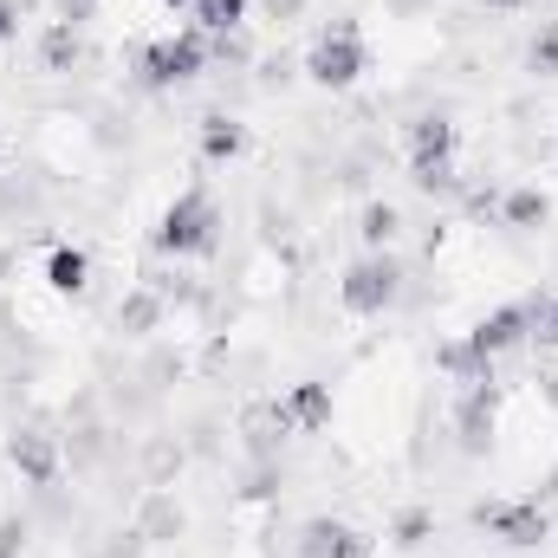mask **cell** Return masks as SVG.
<instances>
[{
  "mask_svg": "<svg viewBox=\"0 0 558 558\" xmlns=\"http://www.w3.org/2000/svg\"><path fill=\"white\" fill-rule=\"evenodd\" d=\"M149 247L169 254V260H202V254H215V247H221V208H215V195H208L202 182L175 189V195L162 202L156 228H149Z\"/></svg>",
  "mask_w": 558,
  "mask_h": 558,
  "instance_id": "1",
  "label": "cell"
},
{
  "mask_svg": "<svg viewBox=\"0 0 558 558\" xmlns=\"http://www.w3.org/2000/svg\"><path fill=\"white\" fill-rule=\"evenodd\" d=\"M318 92H351V85H364V72H371V39H364V26L357 20H331L312 46H305V65H299Z\"/></svg>",
  "mask_w": 558,
  "mask_h": 558,
  "instance_id": "2",
  "label": "cell"
},
{
  "mask_svg": "<svg viewBox=\"0 0 558 558\" xmlns=\"http://www.w3.org/2000/svg\"><path fill=\"white\" fill-rule=\"evenodd\" d=\"M208 33L202 26H175V33H156L149 46L137 52V78L143 92H182L208 72Z\"/></svg>",
  "mask_w": 558,
  "mask_h": 558,
  "instance_id": "3",
  "label": "cell"
},
{
  "mask_svg": "<svg viewBox=\"0 0 558 558\" xmlns=\"http://www.w3.org/2000/svg\"><path fill=\"white\" fill-rule=\"evenodd\" d=\"M403 260H397V247H384V254H357L344 279H338V305L351 312V318H384V312H397V299H403Z\"/></svg>",
  "mask_w": 558,
  "mask_h": 558,
  "instance_id": "4",
  "label": "cell"
},
{
  "mask_svg": "<svg viewBox=\"0 0 558 558\" xmlns=\"http://www.w3.org/2000/svg\"><path fill=\"white\" fill-rule=\"evenodd\" d=\"M474 526H487V539H500L507 553H539L553 539V513L533 494H520V500H481Z\"/></svg>",
  "mask_w": 558,
  "mask_h": 558,
  "instance_id": "5",
  "label": "cell"
},
{
  "mask_svg": "<svg viewBox=\"0 0 558 558\" xmlns=\"http://www.w3.org/2000/svg\"><path fill=\"white\" fill-rule=\"evenodd\" d=\"M7 461H13V474H20V487H33V494L59 487V474H65V448H59V435H52L46 422H20V428L7 435Z\"/></svg>",
  "mask_w": 558,
  "mask_h": 558,
  "instance_id": "6",
  "label": "cell"
},
{
  "mask_svg": "<svg viewBox=\"0 0 558 558\" xmlns=\"http://www.w3.org/2000/svg\"><path fill=\"white\" fill-rule=\"evenodd\" d=\"M448 428H454V448H461L468 461H481V454L494 448V428H500V384H494V377H481V384H461Z\"/></svg>",
  "mask_w": 558,
  "mask_h": 558,
  "instance_id": "7",
  "label": "cell"
},
{
  "mask_svg": "<svg viewBox=\"0 0 558 558\" xmlns=\"http://www.w3.org/2000/svg\"><path fill=\"white\" fill-rule=\"evenodd\" d=\"M533 325H539V305H494V312H481L461 338L474 344V357H507V351H520L526 338H533Z\"/></svg>",
  "mask_w": 558,
  "mask_h": 558,
  "instance_id": "8",
  "label": "cell"
},
{
  "mask_svg": "<svg viewBox=\"0 0 558 558\" xmlns=\"http://www.w3.org/2000/svg\"><path fill=\"white\" fill-rule=\"evenodd\" d=\"M299 558H377V539L338 513H312L299 526Z\"/></svg>",
  "mask_w": 558,
  "mask_h": 558,
  "instance_id": "9",
  "label": "cell"
},
{
  "mask_svg": "<svg viewBox=\"0 0 558 558\" xmlns=\"http://www.w3.org/2000/svg\"><path fill=\"white\" fill-rule=\"evenodd\" d=\"M279 416H286L292 435H318V428H331V416H338V397H331V384L299 377V384L279 397Z\"/></svg>",
  "mask_w": 558,
  "mask_h": 558,
  "instance_id": "10",
  "label": "cell"
},
{
  "mask_svg": "<svg viewBox=\"0 0 558 558\" xmlns=\"http://www.w3.org/2000/svg\"><path fill=\"white\" fill-rule=\"evenodd\" d=\"M454 149H461V124L448 111H422V118L403 124V156L410 162H454Z\"/></svg>",
  "mask_w": 558,
  "mask_h": 558,
  "instance_id": "11",
  "label": "cell"
},
{
  "mask_svg": "<svg viewBox=\"0 0 558 558\" xmlns=\"http://www.w3.org/2000/svg\"><path fill=\"white\" fill-rule=\"evenodd\" d=\"M195 156H202L208 169L241 162V156H247V124H241V118H228V111H208V118L195 124Z\"/></svg>",
  "mask_w": 558,
  "mask_h": 558,
  "instance_id": "12",
  "label": "cell"
},
{
  "mask_svg": "<svg viewBox=\"0 0 558 558\" xmlns=\"http://www.w3.org/2000/svg\"><path fill=\"white\" fill-rule=\"evenodd\" d=\"M46 292H52V299H85V292H92V254H85L78 241H59V247L46 254Z\"/></svg>",
  "mask_w": 558,
  "mask_h": 558,
  "instance_id": "13",
  "label": "cell"
},
{
  "mask_svg": "<svg viewBox=\"0 0 558 558\" xmlns=\"http://www.w3.org/2000/svg\"><path fill=\"white\" fill-rule=\"evenodd\" d=\"M494 221L513 228V234H533V228L553 221V195H546L539 182H513V189L500 195V215H494Z\"/></svg>",
  "mask_w": 558,
  "mask_h": 558,
  "instance_id": "14",
  "label": "cell"
},
{
  "mask_svg": "<svg viewBox=\"0 0 558 558\" xmlns=\"http://www.w3.org/2000/svg\"><path fill=\"white\" fill-rule=\"evenodd\" d=\"M39 65L46 72H78L85 65V39H78L72 20H46L39 26Z\"/></svg>",
  "mask_w": 558,
  "mask_h": 558,
  "instance_id": "15",
  "label": "cell"
},
{
  "mask_svg": "<svg viewBox=\"0 0 558 558\" xmlns=\"http://www.w3.org/2000/svg\"><path fill=\"white\" fill-rule=\"evenodd\" d=\"M397 234H403V208H397V202H384V195H371V202L357 208V241H364V254L397 247Z\"/></svg>",
  "mask_w": 558,
  "mask_h": 558,
  "instance_id": "16",
  "label": "cell"
},
{
  "mask_svg": "<svg viewBox=\"0 0 558 558\" xmlns=\"http://www.w3.org/2000/svg\"><path fill=\"white\" fill-rule=\"evenodd\" d=\"M118 331H124V338L162 331V292H156V286H131V292L118 299Z\"/></svg>",
  "mask_w": 558,
  "mask_h": 558,
  "instance_id": "17",
  "label": "cell"
},
{
  "mask_svg": "<svg viewBox=\"0 0 558 558\" xmlns=\"http://www.w3.org/2000/svg\"><path fill=\"white\" fill-rule=\"evenodd\" d=\"M182 526H189L182 500L162 494V487H149V494H143V513H137V539H175Z\"/></svg>",
  "mask_w": 558,
  "mask_h": 558,
  "instance_id": "18",
  "label": "cell"
},
{
  "mask_svg": "<svg viewBox=\"0 0 558 558\" xmlns=\"http://www.w3.org/2000/svg\"><path fill=\"white\" fill-rule=\"evenodd\" d=\"M247 7H254V0H195V7H189V26H202L208 39H228V33L247 26Z\"/></svg>",
  "mask_w": 558,
  "mask_h": 558,
  "instance_id": "19",
  "label": "cell"
},
{
  "mask_svg": "<svg viewBox=\"0 0 558 558\" xmlns=\"http://www.w3.org/2000/svg\"><path fill=\"white\" fill-rule=\"evenodd\" d=\"M435 364H441V377H454V384H481V377H494V364H487V357H474V344H468V338H448V344L435 351Z\"/></svg>",
  "mask_w": 558,
  "mask_h": 558,
  "instance_id": "20",
  "label": "cell"
},
{
  "mask_svg": "<svg viewBox=\"0 0 558 558\" xmlns=\"http://www.w3.org/2000/svg\"><path fill=\"white\" fill-rule=\"evenodd\" d=\"M292 428L279 416V403H260V410H247V448H254V461H274V448L286 441Z\"/></svg>",
  "mask_w": 558,
  "mask_h": 558,
  "instance_id": "21",
  "label": "cell"
},
{
  "mask_svg": "<svg viewBox=\"0 0 558 558\" xmlns=\"http://www.w3.org/2000/svg\"><path fill=\"white\" fill-rule=\"evenodd\" d=\"M428 539H435V513H428V507H403V513L390 520V546H397V553H422Z\"/></svg>",
  "mask_w": 558,
  "mask_h": 558,
  "instance_id": "22",
  "label": "cell"
},
{
  "mask_svg": "<svg viewBox=\"0 0 558 558\" xmlns=\"http://www.w3.org/2000/svg\"><path fill=\"white\" fill-rule=\"evenodd\" d=\"M526 72L558 78V20H539V33L526 39Z\"/></svg>",
  "mask_w": 558,
  "mask_h": 558,
  "instance_id": "23",
  "label": "cell"
},
{
  "mask_svg": "<svg viewBox=\"0 0 558 558\" xmlns=\"http://www.w3.org/2000/svg\"><path fill=\"white\" fill-rule=\"evenodd\" d=\"M410 182H416L422 195H461V175H454V162H410Z\"/></svg>",
  "mask_w": 558,
  "mask_h": 558,
  "instance_id": "24",
  "label": "cell"
},
{
  "mask_svg": "<svg viewBox=\"0 0 558 558\" xmlns=\"http://www.w3.org/2000/svg\"><path fill=\"white\" fill-rule=\"evenodd\" d=\"M20 553H26V520L0 513V558H20Z\"/></svg>",
  "mask_w": 558,
  "mask_h": 558,
  "instance_id": "25",
  "label": "cell"
},
{
  "mask_svg": "<svg viewBox=\"0 0 558 558\" xmlns=\"http://www.w3.org/2000/svg\"><path fill=\"white\" fill-rule=\"evenodd\" d=\"M59 20L85 26V20H98V0H59Z\"/></svg>",
  "mask_w": 558,
  "mask_h": 558,
  "instance_id": "26",
  "label": "cell"
},
{
  "mask_svg": "<svg viewBox=\"0 0 558 558\" xmlns=\"http://www.w3.org/2000/svg\"><path fill=\"white\" fill-rule=\"evenodd\" d=\"M13 33H20V7H13V0H0V46H7Z\"/></svg>",
  "mask_w": 558,
  "mask_h": 558,
  "instance_id": "27",
  "label": "cell"
},
{
  "mask_svg": "<svg viewBox=\"0 0 558 558\" xmlns=\"http://www.w3.org/2000/svg\"><path fill=\"white\" fill-rule=\"evenodd\" d=\"M539 318H546V338H558V299H546V305H539Z\"/></svg>",
  "mask_w": 558,
  "mask_h": 558,
  "instance_id": "28",
  "label": "cell"
},
{
  "mask_svg": "<svg viewBox=\"0 0 558 558\" xmlns=\"http://www.w3.org/2000/svg\"><path fill=\"white\" fill-rule=\"evenodd\" d=\"M481 7H487V13H520L526 0H481Z\"/></svg>",
  "mask_w": 558,
  "mask_h": 558,
  "instance_id": "29",
  "label": "cell"
},
{
  "mask_svg": "<svg viewBox=\"0 0 558 558\" xmlns=\"http://www.w3.org/2000/svg\"><path fill=\"white\" fill-rule=\"evenodd\" d=\"M274 13L286 20V13H299V0H274Z\"/></svg>",
  "mask_w": 558,
  "mask_h": 558,
  "instance_id": "30",
  "label": "cell"
},
{
  "mask_svg": "<svg viewBox=\"0 0 558 558\" xmlns=\"http://www.w3.org/2000/svg\"><path fill=\"white\" fill-rule=\"evenodd\" d=\"M162 7H169V13H189V7H195V0H162Z\"/></svg>",
  "mask_w": 558,
  "mask_h": 558,
  "instance_id": "31",
  "label": "cell"
}]
</instances>
